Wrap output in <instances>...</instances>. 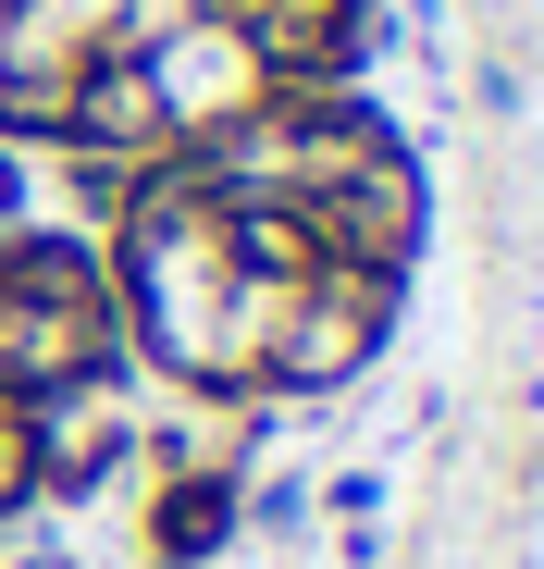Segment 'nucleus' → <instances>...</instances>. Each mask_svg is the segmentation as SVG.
Instances as JSON below:
<instances>
[{
	"label": "nucleus",
	"mask_w": 544,
	"mask_h": 569,
	"mask_svg": "<svg viewBox=\"0 0 544 569\" xmlns=\"http://www.w3.org/2000/svg\"><path fill=\"white\" fill-rule=\"evenodd\" d=\"M421 260V173L396 124L310 87L124 173L112 322L199 397H310L372 359Z\"/></svg>",
	"instance_id": "f257e3e1"
},
{
	"label": "nucleus",
	"mask_w": 544,
	"mask_h": 569,
	"mask_svg": "<svg viewBox=\"0 0 544 569\" xmlns=\"http://www.w3.org/2000/svg\"><path fill=\"white\" fill-rule=\"evenodd\" d=\"M359 13L372 0H0V137L137 173L310 100Z\"/></svg>",
	"instance_id": "f03ea898"
},
{
	"label": "nucleus",
	"mask_w": 544,
	"mask_h": 569,
	"mask_svg": "<svg viewBox=\"0 0 544 569\" xmlns=\"http://www.w3.org/2000/svg\"><path fill=\"white\" fill-rule=\"evenodd\" d=\"M112 359H124V322H112L100 260L38 236L13 211V186H0V520L74 458Z\"/></svg>",
	"instance_id": "7ed1b4c3"
}]
</instances>
